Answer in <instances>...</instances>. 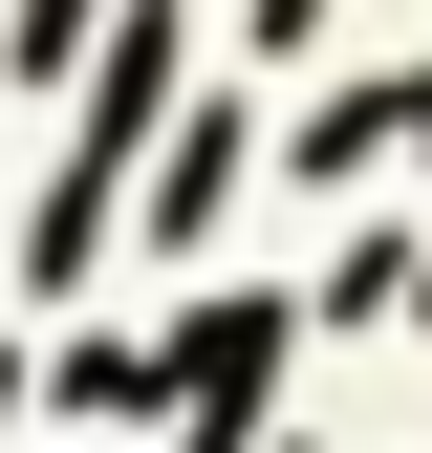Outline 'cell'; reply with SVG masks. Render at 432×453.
Masks as SVG:
<instances>
[{"instance_id":"1","label":"cell","mask_w":432,"mask_h":453,"mask_svg":"<svg viewBox=\"0 0 432 453\" xmlns=\"http://www.w3.org/2000/svg\"><path fill=\"white\" fill-rule=\"evenodd\" d=\"M66 22H87V0H43V65H66Z\"/></svg>"}]
</instances>
